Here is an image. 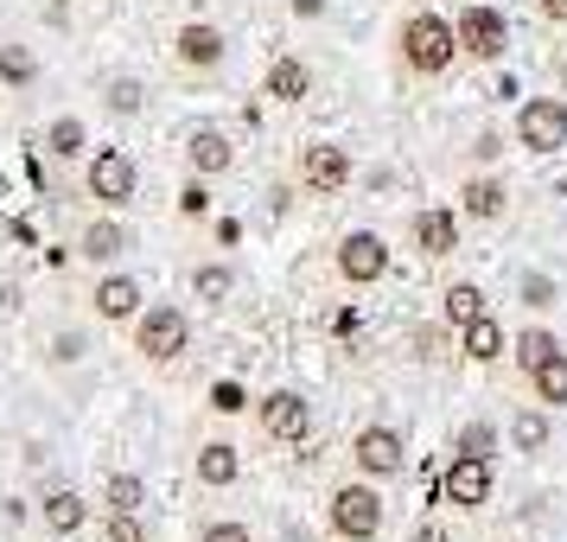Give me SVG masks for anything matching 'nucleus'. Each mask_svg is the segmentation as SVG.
I'll return each instance as SVG.
<instances>
[{
	"label": "nucleus",
	"instance_id": "nucleus-1",
	"mask_svg": "<svg viewBox=\"0 0 567 542\" xmlns=\"http://www.w3.org/2000/svg\"><path fill=\"white\" fill-rule=\"evenodd\" d=\"M395 52H402V71H414V78H446L460 64V27L440 20L434 7H421L395 27Z\"/></svg>",
	"mask_w": 567,
	"mask_h": 542
},
{
	"label": "nucleus",
	"instance_id": "nucleus-2",
	"mask_svg": "<svg viewBox=\"0 0 567 542\" xmlns=\"http://www.w3.org/2000/svg\"><path fill=\"white\" fill-rule=\"evenodd\" d=\"M383 491H377V479H344V485H332V498H326V530H332V542H377L383 536Z\"/></svg>",
	"mask_w": 567,
	"mask_h": 542
},
{
	"label": "nucleus",
	"instance_id": "nucleus-3",
	"mask_svg": "<svg viewBox=\"0 0 567 542\" xmlns=\"http://www.w3.org/2000/svg\"><path fill=\"white\" fill-rule=\"evenodd\" d=\"M128 351L141 364H154V370L179 364L185 351H192V313H185V307H147L128 326Z\"/></svg>",
	"mask_w": 567,
	"mask_h": 542
},
{
	"label": "nucleus",
	"instance_id": "nucleus-4",
	"mask_svg": "<svg viewBox=\"0 0 567 542\" xmlns=\"http://www.w3.org/2000/svg\"><path fill=\"white\" fill-rule=\"evenodd\" d=\"M134 192H141V166H134V154H122V147H96V154L83 160V198L96 211H128Z\"/></svg>",
	"mask_w": 567,
	"mask_h": 542
},
{
	"label": "nucleus",
	"instance_id": "nucleus-5",
	"mask_svg": "<svg viewBox=\"0 0 567 542\" xmlns=\"http://www.w3.org/2000/svg\"><path fill=\"white\" fill-rule=\"evenodd\" d=\"M293 180H300L307 198H338V192H351V180H358V160H351V147H338V141H307L293 154Z\"/></svg>",
	"mask_w": 567,
	"mask_h": 542
},
{
	"label": "nucleus",
	"instance_id": "nucleus-6",
	"mask_svg": "<svg viewBox=\"0 0 567 542\" xmlns=\"http://www.w3.org/2000/svg\"><path fill=\"white\" fill-rule=\"evenodd\" d=\"M389 268H395V249L377 231H344L332 243V275L344 287H377L389 282Z\"/></svg>",
	"mask_w": 567,
	"mask_h": 542
},
{
	"label": "nucleus",
	"instance_id": "nucleus-7",
	"mask_svg": "<svg viewBox=\"0 0 567 542\" xmlns=\"http://www.w3.org/2000/svg\"><path fill=\"white\" fill-rule=\"evenodd\" d=\"M453 27H460L465 64H497V58L511 52V20H504V7H491V0H465Z\"/></svg>",
	"mask_w": 567,
	"mask_h": 542
},
{
	"label": "nucleus",
	"instance_id": "nucleus-8",
	"mask_svg": "<svg viewBox=\"0 0 567 542\" xmlns=\"http://www.w3.org/2000/svg\"><path fill=\"white\" fill-rule=\"evenodd\" d=\"M224 58H230L224 27H210V20H185V27L173 32V64H179V78H217Z\"/></svg>",
	"mask_w": 567,
	"mask_h": 542
},
{
	"label": "nucleus",
	"instance_id": "nucleus-9",
	"mask_svg": "<svg viewBox=\"0 0 567 542\" xmlns=\"http://www.w3.org/2000/svg\"><path fill=\"white\" fill-rule=\"evenodd\" d=\"M402 466H409V440L395 428L370 421V428L351 434V472H363V479H402Z\"/></svg>",
	"mask_w": 567,
	"mask_h": 542
},
{
	"label": "nucleus",
	"instance_id": "nucleus-10",
	"mask_svg": "<svg viewBox=\"0 0 567 542\" xmlns=\"http://www.w3.org/2000/svg\"><path fill=\"white\" fill-rule=\"evenodd\" d=\"M516 147L523 154L567 147V96H529V103L516 109Z\"/></svg>",
	"mask_w": 567,
	"mask_h": 542
},
{
	"label": "nucleus",
	"instance_id": "nucleus-11",
	"mask_svg": "<svg viewBox=\"0 0 567 542\" xmlns=\"http://www.w3.org/2000/svg\"><path fill=\"white\" fill-rule=\"evenodd\" d=\"M256 428L275 440V447H300V440L312 434V402L300 389H268L256 402Z\"/></svg>",
	"mask_w": 567,
	"mask_h": 542
},
{
	"label": "nucleus",
	"instance_id": "nucleus-12",
	"mask_svg": "<svg viewBox=\"0 0 567 542\" xmlns=\"http://www.w3.org/2000/svg\"><path fill=\"white\" fill-rule=\"evenodd\" d=\"M491 485H497V479H491L485 453H453L446 472H440V491H446V504H453V511H485Z\"/></svg>",
	"mask_w": 567,
	"mask_h": 542
},
{
	"label": "nucleus",
	"instance_id": "nucleus-13",
	"mask_svg": "<svg viewBox=\"0 0 567 542\" xmlns=\"http://www.w3.org/2000/svg\"><path fill=\"white\" fill-rule=\"evenodd\" d=\"M409 249L421 262H446L460 249V205H421L409 217Z\"/></svg>",
	"mask_w": 567,
	"mask_h": 542
},
{
	"label": "nucleus",
	"instance_id": "nucleus-14",
	"mask_svg": "<svg viewBox=\"0 0 567 542\" xmlns=\"http://www.w3.org/2000/svg\"><path fill=\"white\" fill-rule=\"evenodd\" d=\"M243 479V447L236 440H198V453H192V485L198 491H230Z\"/></svg>",
	"mask_w": 567,
	"mask_h": 542
},
{
	"label": "nucleus",
	"instance_id": "nucleus-15",
	"mask_svg": "<svg viewBox=\"0 0 567 542\" xmlns=\"http://www.w3.org/2000/svg\"><path fill=\"white\" fill-rule=\"evenodd\" d=\"M460 217H472V224H504V217H511V180H497V173H465L460 180Z\"/></svg>",
	"mask_w": 567,
	"mask_h": 542
},
{
	"label": "nucleus",
	"instance_id": "nucleus-16",
	"mask_svg": "<svg viewBox=\"0 0 567 542\" xmlns=\"http://www.w3.org/2000/svg\"><path fill=\"white\" fill-rule=\"evenodd\" d=\"M96 319L103 326H134L141 313H147V287L134 282V275H96Z\"/></svg>",
	"mask_w": 567,
	"mask_h": 542
},
{
	"label": "nucleus",
	"instance_id": "nucleus-17",
	"mask_svg": "<svg viewBox=\"0 0 567 542\" xmlns=\"http://www.w3.org/2000/svg\"><path fill=\"white\" fill-rule=\"evenodd\" d=\"M236 166V141L224 129H192L185 134V173H198V180H224Z\"/></svg>",
	"mask_w": 567,
	"mask_h": 542
},
{
	"label": "nucleus",
	"instance_id": "nucleus-18",
	"mask_svg": "<svg viewBox=\"0 0 567 542\" xmlns=\"http://www.w3.org/2000/svg\"><path fill=\"white\" fill-rule=\"evenodd\" d=\"M261 96L281 103V109H300L312 96V64L307 58H293V52H281L275 64H268V78H261Z\"/></svg>",
	"mask_w": 567,
	"mask_h": 542
},
{
	"label": "nucleus",
	"instance_id": "nucleus-19",
	"mask_svg": "<svg viewBox=\"0 0 567 542\" xmlns=\"http://www.w3.org/2000/svg\"><path fill=\"white\" fill-rule=\"evenodd\" d=\"M128 243H134V236L122 231L115 217H90V224L78 231V256L90 262V268H109V262L128 256Z\"/></svg>",
	"mask_w": 567,
	"mask_h": 542
},
{
	"label": "nucleus",
	"instance_id": "nucleus-20",
	"mask_svg": "<svg viewBox=\"0 0 567 542\" xmlns=\"http://www.w3.org/2000/svg\"><path fill=\"white\" fill-rule=\"evenodd\" d=\"M39 523H45V536H78L83 523H90V498L83 491H52L39 504Z\"/></svg>",
	"mask_w": 567,
	"mask_h": 542
},
{
	"label": "nucleus",
	"instance_id": "nucleus-21",
	"mask_svg": "<svg viewBox=\"0 0 567 542\" xmlns=\"http://www.w3.org/2000/svg\"><path fill=\"white\" fill-rule=\"evenodd\" d=\"M504 326H497V313H485V319H472V326H460V358L465 364H497L504 358Z\"/></svg>",
	"mask_w": 567,
	"mask_h": 542
},
{
	"label": "nucleus",
	"instance_id": "nucleus-22",
	"mask_svg": "<svg viewBox=\"0 0 567 542\" xmlns=\"http://www.w3.org/2000/svg\"><path fill=\"white\" fill-rule=\"evenodd\" d=\"M45 154H52L58 166L90 160V129H83V115H52V129H45Z\"/></svg>",
	"mask_w": 567,
	"mask_h": 542
},
{
	"label": "nucleus",
	"instance_id": "nucleus-23",
	"mask_svg": "<svg viewBox=\"0 0 567 542\" xmlns=\"http://www.w3.org/2000/svg\"><path fill=\"white\" fill-rule=\"evenodd\" d=\"M485 287L478 282H453L446 287V294H440V319H446V326H453V333H460V326H472V319H485Z\"/></svg>",
	"mask_w": 567,
	"mask_h": 542
},
{
	"label": "nucleus",
	"instance_id": "nucleus-24",
	"mask_svg": "<svg viewBox=\"0 0 567 542\" xmlns=\"http://www.w3.org/2000/svg\"><path fill=\"white\" fill-rule=\"evenodd\" d=\"M555 351H561V338L548 333V326H523V333L511 338V358H516V370H523V377H536Z\"/></svg>",
	"mask_w": 567,
	"mask_h": 542
},
{
	"label": "nucleus",
	"instance_id": "nucleus-25",
	"mask_svg": "<svg viewBox=\"0 0 567 542\" xmlns=\"http://www.w3.org/2000/svg\"><path fill=\"white\" fill-rule=\"evenodd\" d=\"M230 294H236L230 262H198V268H192V300H198V307H224Z\"/></svg>",
	"mask_w": 567,
	"mask_h": 542
},
{
	"label": "nucleus",
	"instance_id": "nucleus-26",
	"mask_svg": "<svg viewBox=\"0 0 567 542\" xmlns=\"http://www.w3.org/2000/svg\"><path fill=\"white\" fill-rule=\"evenodd\" d=\"M529 384V396H536L542 409H567V351H555V358L542 364L536 377H523Z\"/></svg>",
	"mask_w": 567,
	"mask_h": 542
},
{
	"label": "nucleus",
	"instance_id": "nucleus-27",
	"mask_svg": "<svg viewBox=\"0 0 567 542\" xmlns=\"http://www.w3.org/2000/svg\"><path fill=\"white\" fill-rule=\"evenodd\" d=\"M147 504V479L141 472H109L103 479V511H141Z\"/></svg>",
	"mask_w": 567,
	"mask_h": 542
},
{
	"label": "nucleus",
	"instance_id": "nucleus-28",
	"mask_svg": "<svg viewBox=\"0 0 567 542\" xmlns=\"http://www.w3.org/2000/svg\"><path fill=\"white\" fill-rule=\"evenodd\" d=\"M39 83V58L27 45H0V90H32Z\"/></svg>",
	"mask_w": 567,
	"mask_h": 542
},
{
	"label": "nucleus",
	"instance_id": "nucleus-29",
	"mask_svg": "<svg viewBox=\"0 0 567 542\" xmlns=\"http://www.w3.org/2000/svg\"><path fill=\"white\" fill-rule=\"evenodd\" d=\"M511 447L516 453H542V447H548V415L542 409H516L511 415Z\"/></svg>",
	"mask_w": 567,
	"mask_h": 542
},
{
	"label": "nucleus",
	"instance_id": "nucleus-30",
	"mask_svg": "<svg viewBox=\"0 0 567 542\" xmlns=\"http://www.w3.org/2000/svg\"><path fill=\"white\" fill-rule=\"evenodd\" d=\"M103 109L115 115V122H128V115H141L147 109V90L134 78H109V90H103Z\"/></svg>",
	"mask_w": 567,
	"mask_h": 542
},
{
	"label": "nucleus",
	"instance_id": "nucleus-31",
	"mask_svg": "<svg viewBox=\"0 0 567 542\" xmlns=\"http://www.w3.org/2000/svg\"><path fill=\"white\" fill-rule=\"evenodd\" d=\"M103 542H147V517L141 511H103Z\"/></svg>",
	"mask_w": 567,
	"mask_h": 542
},
{
	"label": "nucleus",
	"instance_id": "nucleus-32",
	"mask_svg": "<svg viewBox=\"0 0 567 542\" xmlns=\"http://www.w3.org/2000/svg\"><path fill=\"white\" fill-rule=\"evenodd\" d=\"M192 542H256V530H249L243 517H205Z\"/></svg>",
	"mask_w": 567,
	"mask_h": 542
},
{
	"label": "nucleus",
	"instance_id": "nucleus-33",
	"mask_svg": "<svg viewBox=\"0 0 567 542\" xmlns=\"http://www.w3.org/2000/svg\"><path fill=\"white\" fill-rule=\"evenodd\" d=\"M179 217H210V180L185 173V185H179Z\"/></svg>",
	"mask_w": 567,
	"mask_h": 542
},
{
	"label": "nucleus",
	"instance_id": "nucleus-34",
	"mask_svg": "<svg viewBox=\"0 0 567 542\" xmlns=\"http://www.w3.org/2000/svg\"><path fill=\"white\" fill-rule=\"evenodd\" d=\"M497 154H504V134H478V141H472V160H478V166L497 160Z\"/></svg>",
	"mask_w": 567,
	"mask_h": 542
},
{
	"label": "nucleus",
	"instance_id": "nucleus-35",
	"mask_svg": "<svg viewBox=\"0 0 567 542\" xmlns=\"http://www.w3.org/2000/svg\"><path fill=\"white\" fill-rule=\"evenodd\" d=\"M536 13L548 27H567V0H536Z\"/></svg>",
	"mask_w": 567,
	"mask_h": 542
},
{
	"label": "nucleus",
	"instance_id": "nucleus-36",
	"mask_svg": "<svg viewBox=\"0 0 567 542\" xmlns=\"http://www.w3.org/2000/svg\"><path fill=\"white\" fill-rule=\"evenodd\" d=\"M460 453H485V460H491V428H472V434H465V447H460Z\"/></svg>",
	"mask_w": 567,
	"mask_h": 542
},
{
	"label": "nucleus",
	"instance_id": "nucleus-37",
	"mask_svg": "<svg viewBox=\"0 0 567 542\" xmlns=\"http://www.w3.org/2000/svg\"><path fill=\"white\" fill-rule=\"evenodd\" d=\"M293 13H300V20H319V13H326V0H293Z\"/></svg>",
	"mask_w": 567,
	"mask_h": 542
},
{
	"label": "nucleus",
	"instance_id": "nucleus-38",
	"mask_svg": "<svg viewBox=\"0 0 567 542\" xmlns=\"http://www.w3.org/2000/svg\"><path fill=\"white\" fill-rule=\"evenodd\" d=\"M555 90H561V96H567V52L555 58Z\"/></svg>",
	"mask_w": 567,
	"mask_h": 542
}]
</instances>
